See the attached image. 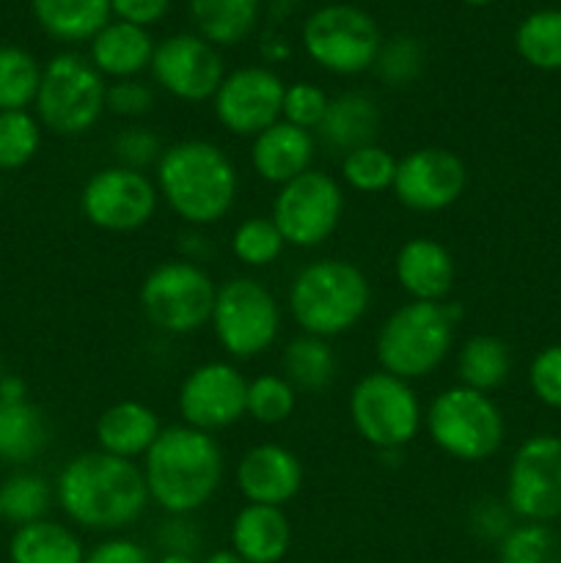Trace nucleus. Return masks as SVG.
Returning a JSON list of instances; mask_svg holds the SVG:
<instances>
[{"label": "nucleus", "mask_w": 561, "mask_h": 563, "mask_svg": "<svg viewBox=\"0 0 561 563\" xmlns=\"http://www.w3.org/2000/svg\"><path fill=\"white\" fill-rule=\"evenodd\" d=\"M53 487L66 520L94 533L127 531L152 504L141 465L99 449L72 456Z\"/></svg>", "instance_id": "nucleus-1"}, {"label": "nucleus", "mask_w": 561, "mask_h": 563, "mask_svg": "<svg viewBox=\"0 0 561 563\" xmlns=\"http://www.w3.org/2000/svg\"><path fill=\"white\" fill-rule=\"evenodd\" d=\"M160 201L187 225L209 229L229 218L240 198V170L223 146L185 137L163 148L154 165Z\"/></svg>", "instance_id": "nucleus-2"}, {"label": "nucleus", "mask_w": 561, "mask_h": 563, "mask_svg": "<svg viewBox=\"0 0 561 563\" xmlns=\"http://www.w3.org/2000/svg\"><path fill=\"white\" fill-rule=\"evenodd\" d=\"M141 471L148 500L163 515H196L218 495L226 460L215 434L176 423L163 427Z\"/></svg>", "instance_id": "nucleus-3"}, {"label": "nucleus", "mask_w": 561, "mask_h": 563, "mask_svg": "<svg viewBox=\"0 0 561 563\" xmlns=\"http://www.w3.org/2000/svg\"><path fill=\"white\" fill-rule=\"evenodd\" d=\"M286 306L300 333L333 341L363 322L372 306V284L346 258H314L292 278Z\"/></svg>", "instance_id": "nucleus-4"}, {"label": "nucleus", "mask_w": 561, "mask_h": 563, "mask_svg": "<svg viewBox=\"0 0 561 563\" xmlns=\"http://www.w3.org/2000/svg\"><path fill=\"white\" fill-rule=\"evenodd\" d=\"M460 308L454 302L407 300L385 317L374 339V355L383 372L416 383L443 366L454 350Z\"/></svg>", "instance_id": "nucleus-5"}, {"label": "nucleus", "mask_w": 561, "mask_h": 563, "mask_svg": "<svg viewBox=\"0 0 561 563\" xmlns=\"http://www.w3.org/2000/svg\"><path fill=\"white\" fill-rule=\"evenodd\" d=\"M424 429L440 454L462 462L482 465L493 460L506 438L504 410L490 394L449 385L424 410Z\"/></svg>", "instance_id": "nucleus-6"}, {"label": "nucleus", "mask_w": 561, "mask_h": 563, "mask_svg": "<svg viewBox=\"0 0 561 563\" xmlns=\"http://www.w3.org/2000/svg\"><path fill=\"white\" fill-rule=\"evenodd\" d=\"M108 82L88 58L77 53H58L42 66L36 93V119L42 130L58 137H80L91 132L108 113Z\"/></svg>", "instance_id": "nucleus-7"}, {"label": "nucleus", "mask_w": 561, "mask_h": 563, "mask_svg": "<svg viewBox=\"0 0 561 563\" xmlns=\"http://www.w3.org/2000/svg\"><path fill=\"white\" fill-rule=\"evenodd\" d=\"M209 328L231 361H253L278 344L284 313L278 297L262 280L234 275L218 284Z\"/></svg>", "instance_id": "nucleus-8"}, {"label": "nucleus", "mask_w": 561, "mask_h": 563, "mask_svg": "<svg viewBox=\"0 0 561 563\" xmlns=\"http://www.w3.org/2000/svg\"><path fill=\"white\" fill-rule=\"evenodd\" d=\"M218 284L207 267L168 258L152 267L138 289V306L152 328L165 335H193L212 319Z\"/></svg>", "instance_id": "nucleus-9"}, {"label": "nucleus", "mask_w": 561, "mask_h": 563, "mask_svg": "<svg viewBox=\"0 0 561 563\" xmlns=\"http://www.w3.org/2000/svg\"><path fill=\"white\" fill-rule=\"evenodd\" d=\"M346 410L358 438L377 451L405 449L424 429V407L413 383L383 368L352 385Z\"/></svg>", "instance_id": "nucleus-10"}, {"label": "nucleus", "mask_w": 561, "mask_h": 563, "mask_svg": "<svg viewBox=\"0 0 561 563\" xmlns=\"http://www.w3.org/2000/svg\"><path fill=\"white\" fill-rule=\"evenodd\" d=\"M380 27L363 9L350 3H330L311 11L302 22V49L319 69L336 77H355L374 69Z\"/></svg>", "instance_id": "nucleus-11"}, {"label": "nucleus", "mask_w": 561, "mask_h": 563, "mask_svg": "<svg viewBox=\"0 0 561 563\" xmlns=\"http://www.w3.org/2000/svg\"><path fill=\"white\" fill-rule=\"evenodd\" d=\"M344 187L336 176L311 168L297 179L278 187L270 218L278 225L286 247L324 245L344 218Z\"/></svg>", "instance_id": "nucleus-12"}, {"label": "nucleus", "mask_w": 561, "mask_h": 563, "mask_svg": "<svg viewBox=\"0 0 561 563\" xmlns=\"http://www.w3.org/2000/svg\"><path fill=\"white\" fill-rule=\"evenodd\" d=\"M504 504L517 522L550 526L561 517V438L539 432L522 440L506 467Z\"/></svg>", "instance_id": "nucleus-13"}, {"label": "nucleus", "mask_w": 561, "mask_h": 563, "mask_svg": "<svg viewBox=\"0 0 561 563\" xmlns=\"http://www.w3.org/2000/svg\"><path fill=\"white\" fill-rule=\"evenodd\" d=\"M157 203L154 176L121 165L94 170L80 190V212L86 223L108 234H132L148 225Z\"/></svg>", "instance_id": "nucleus-14"}, {"label": "nucleus", "mask_w": 561, "mask_h": 563, "mask_svg": "<svg viewBox=\"0 0 561 563\" xmlns=\"http://www.w3.org/2000/svg\"><path fill=\"white\" fill-rule=\"evenodd\" d=\"M248 379L231 361L193 366L176 390V410L185 427L198 432H223L245 418Z\"/></svg>", "instance_id": "nucleus-15"}, {"label": "nucleus", "mask_w": 561, "mask_h": 563, "mask_svg": "<svg viewBox=\"0 0 561 563\" xmlns=\"http://www.w3.org/2000/svg\"><path fill=\"white\" fill-rule=\"evenodd\" d=\"M152 77L179 102H212L226 77L223 55L198 33H174L154 44Z\"/></svg>", "instance_id": "nucleus-16"}, {"label": "nucleus", "mask_w": 561, "mask_h": 563, "mask_svg": "<svg viewBox=\"0 0 561 563\" xmlns=\"http://www.w3.org/2000/svg\"><path fill=\"white\" fill-rule=\"evenodd\" d=\"M468 187V168L446 146H421L407 152L396 165L394 196L410 212L432 214L454 207Z\"/></svg>", "instance_id": "nucleus-17"}, {"label": "nucleus", "mask_w": 561, "mask_h": 563, "mask_svg": "<svg viewBox=\"0 0 561 563\" xmlns=\"http://www.w3.org/2000/svg\"><path fill=\"white\" fill-rule=\"evenodd\" d=\"M286 82L267 66H240L226 71L212 110L218 124L234 137H256L275 121H280Z\"/></svg>", "instance_id": "nucleus-18"}, {"label": "nucleus", "mask_w": 561, "mask_h": 563, "mask_svg": "<svg viewBox=\"0 0 561 563\" xmlns=\"http://www.w3.org/2000/svg\"><path fill=\"white\" fill-rule=\"evenodd\" d=\"M234 482L248 504L278 506L300 495L306 471L300 456L280 443H256L237 460Z\"/></svg>", "instance_id": "nucleus-19"}, {"label": "nucleus", "mask_w": 561, "mask_h": 563, "mask_svg": "<svg viewBox=\"0 0 561 563\" xmlns=\"http://www.w3.org/2000/svg\"><path fill=\"white\" fill-rule=\"evenodd\" d=\"M394 275L410 300L446 302L457 284V262L443 242L432 236H413L396 251Z\"/></svg>", "instance_id": "nucleus-20"}, {"label": "nucleus", "mask_w": 561, "mask_h": 563, "mask_svg": "<svg viewBox=\"0 0 561 563\" xmlns=\"http://www.w3.org/2000/svg\"><path fill=\"white\" fill-rule=\"evenodd\" d=\"M248 157H251V168L258 179L273 187H284L286 181L314 168L317 137L314 132L280 119L253 137Z\"/></svg>", "instance_id": "nucleus-21"}, {"label": "nucleus", "mask_w": 561, "mask_h": 563, "mask_svg": "<svg viewBox=\"0 0 561 563\" xmlns=\"http://www.w3.org/2000/svg\"><path fill=\"white\" fill-rule=\"evenodd\" d=\"M163 432L160 416L138 399L116 401L99 412L94 423L97 449L119 460H143Z\"/></svg>", "instance_id": "nucleus-22"}, {"label": "nucleus", "mask_w": 561, "mask_h": 563, "mask_svg": "<svg viewBox=\"0 0 561 563\" xmlns=\"http://www.w3.org/2000/svg\"><path fill=\"white\" fill-rule=\"evenodd\" d=\"M231 550L248 563H280L292 548V522L278 506L245 504L229 528Z\"/></svg>", "instance_id": "nucleus-23"}, {"label": "nucleus", "mask_w": 561, "mask_h": 563, "mask_svg": "<svg viewBox=\"0 0 561 563\" xmlns=\"http://www.w3.org/2000/svg\"><path fill=\"white\" fill-rule=\"evenodd\" d=\"M154 38L146 27L130 25V22H108L97 36L91 38V64L94 69L110 80H130L152 66Z\"/></svg>", "instance_id": "nucleus-24"}, {"label": "nucleus", "mask_w": 561, "mask_h": 563, "mask_svg": "<svg viewBox=\"0 0 561 563\" xmlns=\"http://www.w3.org/2000/svg\"><path fill=\"white\" fill-rule=\"evenodd\" d=\"M380 124H383V115H380L377 99L369 97L366 91H344L339 97H330L328 113L317 135L328 148L346 154L377 141Z\"/></svg>", "instance_id": "nucleus-25"}, {"label": "nucleus", "mask_w": 561, "mask_h": 563, "mask_svg": "<svg viewBox=\"0 0 561 563\" xmlns=\"http://www.w3.org/2000/svg\"><path fill=\"white\" fill-rule=\"evenodd\" d=\"M50 423L44 412L25 401H0V462L25 467L47 451Z\"/></svg>", "instance_id": "nucleus-26"}, {"label": "nucleus", "mask_w": 561, "mask_h": 563, "mask_svg": "<svg viewBox=\"0 0 561 563\" xmlns=\"http://www.w3.org/2000/svg\"><path fill=\"white\" fill-rule=\"evenodd\" d=\"M86 553L82 539L50 517L20 526L9 539L11 563H82Z\"/></svg>", "instance_id": "nucleus-27"}, {"label": "nucleus", "mask_w": 561, "mask_h": 563, "mask_svg": "<svg viewBox=\"0 0 561 563\" xmlns=\"http://www.w3.org/2000/svg\"><path fill=\"white\" fill-rule=\"evenodd\" d=\"M36 22L58 42H91L110 22V0H31Z\"/></svg>", "instance_id": "nucleus-28"}, {"label": "nucleus", "mask_w": 561, "mask_h": 563, "mask_svg": "<svg viewBox=\"0 0 561 563\" xmlns=\"http://www.w3.org/2000/svg\"><path fill=\"white\" fill-rule=\"evenodd\" d=\"M196 33L215 47L245 42L258 22L262 0H187Z\"/></svg>", "instance_id": "nucleus-29"}, {"label": "nucleus", "mask_w": 561, "mask_h": 563, "mask_svg": "<svg viewBox=\"0 0 561 563\" xmlns=\"http://www.w3.org/2000/svg\"><path fill=\"white\" fill-rule=\"evenodd\" d=\"M512 377V350L498 335L479 333L460 344L457 352V385L490 394L504 388Z\"/></svg>", "instance_id": "nucleus-30"}, {"label": "nucleus", "mask_w": 561, "mask_h": 563, "mask_svg": "<svg viewBox=\"0 0 561 563\" xmlns=\"http://www.w3.org/2000/svg\"><path fill=\"white\" fill-rule=\"evenodd\" d=\"M280 372L297 394H322L324 388L333 385L336 372H339V357H336L333 344L328 339L300 333L284 346Z\"/></svg>", "instance_id": "nucleus-31"}, {"label": "nucleus", "mask_w": 561, "mask_h": 563, "mask_svg": "<svg viewBox=\"0 0 561 563\" xmlns=\"http://www.w3.org/2000/svg\"><path fill=\"white\" fill-rule=\"evenodd\" d=\"M515 49L539 71H561V9H539L515 31Z\"/></svg>", "instance_id": "nucleus-32"}, {"label": "nucleus", "mask_w": 561, "mask_h": 563, "mask_svg": "<svg viewBox=\"0 0 561 563\" xmlns=\"http://www.w3.org/2000/svg\"><path fill=\"white\" fill-rule=\"evenodd\" d=\"M53 504L55 487L47 482V476H42L36 471H16L0 484L3 520H9L16 528L44 520Z\"/></svg>", "instance_id": "nucleus-33"}, {"label": "nucleus", "mask_w": 561, "mask_h": 563, "mask_svg": "<svg viewBox=\"0 0 561 563\" xmlns=\"http://www.w3.org/2000/svg\"><path fill=\"white\" fill-rule=\"evenodd\" d=\"M399 159L377 141L341 154V181L363 196H377L394 187Z\"/></svg>", "instance_id": "nucleus-34"}, {"label": "nucleus", "mask_w": 561, "mask_h": 563, "mask_svg": "<svg viewBox=\"0 0 561 563\" xmlns=\"http://www.w3.org/2000/svg\"><path fill=\"white\" fill-rule=\"evenodd\" d=\"M42 66L28 49L0 44V110H28L36 102Z\"/></svg>", "instance_id": "nucleus-35"}, {"label": "nucleus", "mask_w": 561, "mask_h": 563, "mask_svg": "<svg viewBox=\"0 0 561 563\" xmlns=\"http://www.w3.org/2000/svg\"><path fill=\"white\" fill-rule=\"evenodd\" d=\"M231 253H234L237 262L248 269H267L273 267L280 258V253L286 251V242L280 236L278 225L273 223V218H262V214H251L242 223H237V229L231 231Z\"/></svg>", "instance_id": "nucleus-36"}, {"label": "nucleus", "mask_w": 561, "mask_h": 563, "mask_svg": "<svg viewBox=\"0 0 561 563\" xmlns=\"http://www.w3.org/2000/svg\"><path fill=\"white\" fill-rule=\"evenodd\" d=\"M297 396L284 374H258L248 379L245 416L258 427H280L295 416Z\"/></svg>", "instance_id": "nucleus-37"}, {"label": "nucleus", "mask_w": 561, "mask_h": 563, "mask_svg": "<svg viewBox=\"0 0 561 563\" xmlns=\"http://www.w3.org/2000/svg\"><path fill=\"white\" fill-rule=\"evenodd\" d=\"M42 148V124L28 110H0V170H20Z\"/></svg>", "instance_id": "nucleus-38"}, {"label": "nucleus", "mask_w": 561, "mask_h": 563, "mask_svg": "<svg viewBox=\"0 0 561 563\" xmlns=\"http://www.w3.org/2000/svg\"><path fill=\"white\" fill-rule=\"evenodd\" d=\"M498 563H561V537L550 526L517 522L498 542Z\"/></svg>", "instance_id": "nucleus-39"}, {"label": "nucleus", "mask_w": 561, "mask_h": 563, "mask_svg": "<svg viewBox=\"0 0 561 563\" xmlns=\"http://www.w3.org/2000/svg\"><path fill=\"white\" fill-rule=\"evenodd\" d=\"M424 47L413 36H394L380 44L374 71L380 80L391 88H405L421 77L424 71Z\"/></svg>", "instance_id": "nucleus-40"}, {"label": "nucleus", "mask_w": 561, "mask_h": 563, "mask_svg": "<svg viewBox=\"0 0 561 563\" xmlns=\"http://www.w3.org/2000/svg\"><path fill=\"white\" fill-rule=\"evenodd\" d=\"M163 141L154 130L143 124H130L124 130H119L110 143V152H113L116 165L132 170H143L148 174V168L157 165V159L163 157Z\"/></svg>", "instance_id": "nucleus-41"}, {"label": "nucleus", "mask_w": 561, "mask_h": 563, "mask_svg": "<svg viewBox=\"0 0 561 563\" xmlns=\"http://www.w3.org/2000/svg\"><path fill=\"white\" fill-rule=\"evenodd\" d=\"M328 104L330 97L324 93V88L317 86V82H289L284 91V104H280V119L300 126V130L317 132L324 113H328Z\"/></svg>", "instance_id": "nucleus-42"}, {"label": "nucleus", "mask_w": 561, "mask_h": 563, "mask_svg": "<svg viewBox=\"0 0 561 563\" xmlns=\"http://www.w3.org/2000/svg\"><path fill=\"white\" fill-rule=\"evenodd\" d=\"M528 385L537 401L561 412V344H550L534 355L528 366Z\"/></svg>", "instance_id": "nucleus-43"}, {"label": "nucleus", "mask_w": 561, "mask_h": 563, "mask_svg": "<svg viewBox=\"0 0 561 563\" xmlns=\"http://www.w3.org/2000/svg\"><path fill=\"white\" fill-rule=\"evenodd\" d=\"M105 108H108V113L119 115V119L124 121H141L154 110V91L148 82L141 80V77L113 80L108 82Z\"/></svg>", "instance_id": "nucleus-44"}, {"label": "nucleus", "mask_w": 561, "mask_h": 563, "mask_svg": "<svg viewBox=\"0 0 561 563\" xmlns=\"http://www.w3.org/2000/svg\"><path fill=\"white\" fill-rule=\"evenodd\" d=\"M468 526H471L473 537H479L482 542H493L495 548H498L501 539L517 526V520L504 500L482 498L473 504L471 517H468Z\"/></svg>", "instance_id": "nucleus-45"}, {"label": "nucleus", "mask_w": 561, "mask_h": 563, "mask_svg": "<svg viewBox=\"0 0 561 563\" xmlns=\"http://www.w3.org/2000/svg\"><path fill=\"white\" fill-rule=\"evenodd\" d=\"M154 542L163 553L196 555L204 537L193 515H165L157 526V533H154Z\"/></svg>", "instance_id": "nucleus-46"}, {"label": "nucleus", "mask_w": 561, "mask_h": 563, "mask_svg": "<svg viewBox=\"0 0 561 563\" xmlns=\"http://www.w3.org/2000/svg\"><path fill=\"white\" fill-rule=\"evenodd\" d=\"M82 563H154V559L135 539L108 537L88 550Z\"/></svg>", "instance_id": "nucleus-47"}, {"label": "nucleus", "mask_w": 561, "mask_h": 563, "mask_svg": "<svg viewBox=\"0 0 561 563\" xmlns=\"http://www.w3.org/2000/svg\"><path fill=\"white\" fill-rule=\"evenodd\" d=\"M170 0H110V11L116 20L130 22L138 27H152L168 14Z\"/></svg>", "instance_id": "nucleus-48"}, {"label": "nucleus", "mask_w": 561, "mask_h": 563, "mask_svg": "<svg viewBox=\"0 0 561 563\" xmlns=\"http://www.w3.org/2000/svg\"><path fill=\"white\" fill-rule=\"evenodd\" d=\"M179 247H182L179 258H185V262H193V264H201V267L209 258V253H212V242H209V236L204 234V229H187L185 234H182Z\"/></svg>", "instance_id": "nucleus-49"}, {"label": "nucleus", "mask_w": 561, "mask_h": 563, "mask_svg": "<svg viewBox=\"0 0 561 563\" xmlns=\"http://www.w3.org/2000/svg\"><path fill=\"white\" fill-rule=\"evenodd\" d=\"M28 399V385L25 379L16 374H3L0 377V401H25Z\"/></svg>", "instance_id": "nucleus-50"}, {"label": "nucleus", "mask_w": 561, "mask_h": 563, "mask_svg": "<svg viewBox=\"0 0 561 563\" xmlns=\"http://www.w3.org/2000/svg\"><path fill=\"white\" fill-rule=\"evenodd\" d=\"M198 563H248V561H242L234 550L226 548V550H215V553H209L207 559L198 561Z\"/></svg>", "instance_id": "nucleus-51"}, {"label": "nucleus", "mask_w": 561, "mask_h": 563, "mask_svg": "<svg viewBox=\"0 0 561 563\" xmlns=\"http://www.w3.org/2000/svg\"><path fill=\"white\" fill-rule=\"evenodd\" d=\"M273 42H275V44L264 42V55H267V58H273V60L286 58V55H289V49H286V44L278 42V38H273Z\"/></svg>", "instance_id": "nucleus-52"}, {"label": "nucleus", "mask_w": 561, "mask_h": 563, "mask_svg": "<svg viewBox=\"0 0 561 563\" xmlns=\"http://www.w3.org/2000/svg\"><path fill=\"white\" fill-rule=\"evenodd\" d=\"M154 563H198L196 555H179V553H163Z\"/></svg>", "instance_id": "nucleus-53"}, {"label": "nucleus", "mask_w": 561, "mask_h": 563, "mask_svg": "<svg viewBox=\"0 0 561 563\" xmlns=\"http://www.w3.org/2000/svg\"><path fill=\"white\" fill-rule=\"evenodd\" d=\"M462 3H468V5H487V3H493V0H462Z\"/></svg>", "instance_id": "nucleus-54"}, {"label": "nucleus", "mask_w": 561, "mask_h": 563, "mask_svg": "<svg viewBox=\"0 0 561 563\" xmlns=\"http://www.w3.org/2000/svg\"><path fill=\"white\" fill-rule=\"evenodd\" d=\"M0 522H3V506H0Z\"/></svg>", "instance_id": "nucleus-55"}]
</instances>
